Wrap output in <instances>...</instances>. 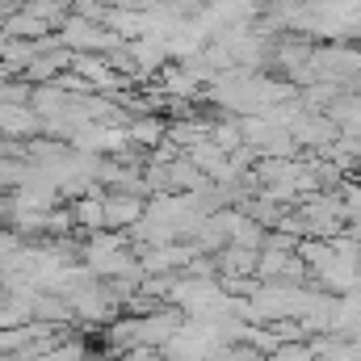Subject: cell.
Wrapping results in <instances>:
<instances>
[{
  "label": "cell",
  "instance_id": "1",
  "mask_svg": "<svg viewBox=\"0 0 361 361\" xmlns=\"http://www.w3.org/2000/svg\"><path fill=\"white\" fill-rule=\"evenodd\" d=\"M290 135H294L298 152H315V156H324L328 147H336V143L345 139L341 122H336L332 114H319V109H302L298 122L290 126Z\"/></svg>",
  "mask_w": 361,
  "mask_h": 361
},
{
  "label": "cell",
  "instance_id": "2",
  "mask_svg": "<svg viewBox=\"0 0 361 361\" xmlns=\"http://www.w3.org/2000/svg\"><path fill=\"white\" fill-rule=\"evenodd\" d=\"M147 214V197L143 193H126V189H114L105 193V231H118V235H130Z\"/></svg>",
  "mask_w": 361,
  "mask_h": 361
},
{
  "label": "cell",
  "instance_id": "3",
  "mask_svg": "<svg viewBox=\"0 0 361 361\" xmlns=\"http://www.w3.org/2000/svg\"><path fill=\"white\" fill-rule=\"evenodd\" d=\"M47 130V122L34 114L30 101H0V139H38Z\"/></svg>",
  "mask_w": 361,
  "mask_h": 361
},
{
  "label": "cell",
  "instance_id": "4",
  "mask_svg": "<svg viewBox=\"0 0 361 361\" xmlns=\"http://www.w3.org/2000/svg\"><path fill=\"white\" fill-rule=\"evenodd\" d=\"M72 206V219H76V235H97V231H105V189H92L85 197H76V202H68Z\"/></svg>",
  "mask_w": 361,
  "mask_h": 361
},
{
  "label": "cell",
  "instance_id": "5",
  "mask_svg": "<svg viewBox=\"0 0 361 361\" xmlns=\"http://www.w3.org/2000/svg\"><path fill=\"white\" fill-rule=\"evenodd\" d=\"M0 34L13 38V42H47V38H55V30H51L47 21H38V17H30V13H21V8H13V13L0 21Z\"/></svg>",
  "mask_w": 361,
  "mask_h": 361
},
{
  "label": "cell",
  "instance_id": "6",
  "mask_svg": "<svg viewBox=\"0 0 361 361\" xmlns=\"http://www.w3.org/2000/svg\"><path fill=\"white\" fill-rule=\"evenodd\" d=\"M214 261H219V277H257V269H261V248L227 244Z\"/></svg>",
  "mask_w": 361,
  "mask_h": 361
},
{
  "label": "cell",
  "instance_id": "7",
  "mask_svg": "<svg viewBox=\"0 0 361 361\" xmlns=\"http://www.w3.org/2000/svg\"><path fill=\"white\" fill-rule=\"evenodd\" d=\"M315 361H361V345L353 336H336V332H324V336H311L307 341Z\"/></svg>",
  "mask_w": 361,
  "mask_h": 361
},
{
  "label": "cell",
  "instance_id": "8",
  "mask_svg": "<svg viewBox=\"0 0 361 361\" xmlns=\"http://www.w3.org/2000/svg\"><path fill=\"white\" fill-rule=\"evenodd\" d=\"M219 361H273V357L261 353V349H252V345H223Z\"/></svg>",
  "mask_w": 361,
  "mask_h": 361
},
{
  "label": "cell",
  "instance_id": "9",
  "mask_svg": "<svg viewBox=\"0 0 361 361\" xmlns=\"http://www.w3.org/2000/svg\"><path fill=\"white\" fill-rule=\"evenodd\" d=\"M273 361H315V353H311V345H281Z\"/></svg>",
  "mask_w": 361,
  "mask_h": 361
}]
</instances>
